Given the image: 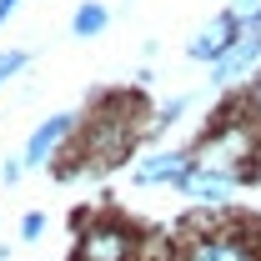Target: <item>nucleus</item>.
<instances>
[{
    "label": "nucleus",
    "mask_w": 261,
    "mask_h": 261,
    "mask_svg": "<svg viewBox=\"0 0 261 261\" xmlns=\"http://www.w3.org/2000/svg\"><path fill=\"white\" fill-rule=\"evenodd\" d=\"M136 111H141L136 91H121V96L91 106L81 121V136H75V156L91 166H121L136 146Z\"/></svg>",
    "instance_id": "obj_1"
},
{
    "label": "nucleus",
    "mask_w": 261,
    "mask_h": 261,
    "mask_svg": "<svg viewBox=\"0 0 261 261\" xmlns=\"http://www.w3.org/2000/svg\"><path fill=\"white\" fill-rule=\"evenodd\" d=\"M196 166H201V151H191V146H161V151H151V156H141V161H136L130 186H141V191H156V186L181 191V186H186V176H191Z\"/></svg>",
    "instance_id": "obj_2"
},
{
    "label": "nucleus",
    "mask_w": 261,
    "mask_h": 261,
    "mask_svg": "<svg viewBox=\"0 0 261 261\" xmlns=\"http://www.w3.org/2000/svg\"><path fill=\"white\" fill-rule=\"evenodd\" d=\"M186 261H261L256 226H216L191 241Z\"/></svg>",
    "instance_id": "obj_3"
},
{
    "label": "nucleus",
    "mask_w": 261,
    "mask_h": 261,
    "mask_svg": "<svg viewBox=\"0 0 261 261\" xmlns=\"http://www.w3.org/2000/svg\"><path fill=\"white\" fill-rule=\"evenodd\" d=\"M75 130H81V116H75V111H56V116H45V121L25 136V151H20L25 166H50L65 146L75 141Z\"/></svg>",
    "instance_id": "obj_4"
},
{
    "label": "nucleus",
    "mask_w": 261,
    "mask_h": 261,
    "mask_svg": "<svg viewBox=\"0 0 261 261\" xmlns=\"http://www.w3.org/2000/svg\"><path fill=\"white\" fill-rule=\"evenodd\" d=\"M241 181H246L241 171H231V166H216V161H206V156H201V166L186 176L181 196H186V201H196V206H216V211H221L231 196H236V186H241Z\"/></svg>",
    "instance_id": "obj_5"
},
{
    "label": "nucleus",
    "mask_w": 261,
    "mask_h": 261,
    "mask_svg": "<svg viewBox=\"0 0 261 261\" xmlns=\"http://www.w3.org/2000/svg\"><path fill=\"white\" fill-rule=\"evenodd\" d=\"M241 20L231 15V10H221V15H211L201 31L186 40V61H196V65H216L221 56H231V45L241 40Z\"/></svg>",
    "instance_id": "obj_6"
},
{
    "label": "nucleus",
    "mask_w": 261,
    "mask_h": 261,
    "mask_svg": "<svg viewBox=\"0 0 261 261\" xmlns=\"http://www.w3.org/2000/svg\"><path fill=\"white\" fill-rule=\"evenodd\" d=\"M130 251H136V236L121 221H91L81 231L75 261H130Z\"/></svg>",
    "instance_id": "obj_7"
},
{
    "label": "nucleus",
    "mask_w": 261,
    "mask_h": 261,
    "mask_svg": "<svg viewBox=\"0 0 261 261\" xmlns=\"http://www.w3.org/2000/svg\"><path fill=\"white\" fill-rule=\"evenodd\" d=\"M256 65H261V31H246L236 45H231V56H221V61L211 65V86H216V91H226V86H246Z\"/></svg>",
    "instance_id": "obj_8"
},
{
    "label": "nucleus",
    "mask_w": 261,
    "mask_h": 261,
    "mask_svg": "<svg viewBox=\"0 0 261 261\" xmlns=\"http://www.w3.org/2000/svg\"><path fill=\"white\" fill-rule=\"evenodd\" d=\"M111 31V10L100 5V0H81L75 5V15H70V35L75 40H96V35Z\"/></svg>",
    "instance_id": "obj_9"
},
{
    "label": "nucleus",
    "mask_w": 261,
    "mask_h": 261,
    "mask_svg": "<svg viewBox=\"0 0 261 261\" xmlns=\"http://www.w3.org/2000/svg\"><path fill=\"white\" fill-rule=\"evenodd\" d=\"M186 111H191V96H171V100H161V106H156V126L146 130V141H161L166 126H176Z\"/></svg>",
    "instance_id": "obj_10"
},
{
    "label": "nucleus",
    "mask_w": 261,
    "mask_h": 261,
    "mask_svg": "<svg viewBox=\"0 0 261 261\" xmlns=\"http://www.w3.org/2000/svg\"><path fill=\"white\" fill-rule=\"evenodd\" d=\"M241 116H246V121L256 126V136H261V70L241 86Z\"/></svg>",
    "instance_id": "obj_11"
},
{
    "label": "nucleus",
    "mask_w": 261,
    "mask_h": 261,
    "mask_svg": "<svg viewBox=\"0 0 261 261\" xmlns=\"http://www.w3.org/2000/svg\"><path fill=\"white\" fill-rule=\"evenodd\" d=\"M25 65H31V50H0V86H10Z\"/></svg>",
    "instance_id": "obj_12"
},
{
    "label": "nucleus",
    "mask_w": 261,
    "mask_h": 261,
    "mask_svg": "<svg viewBox=\"0 0 261 261\" xmlns=\"http://www.w3.org/2000/svg\"><path fill=\"white\" fill-rule=\"evenodd\" d=\"M226 10L241 20V31H261V0H231Z\"/></svg>",
    "instance_id": "obj_13"
},
{
    "label": "nucleus",
    "mask_w": 261,
    "mask_h": 261,
    "mask_svg": "<svg viewBox=\"0 0 261 261\" xmlns=\"http://www.w3.org/2000/svg\"><path fill=\"white\" fill-rule=\"evenodd\" d=\"M45 226H50V216H45V211H25V216H20V241H40Z\"/></svg>",
    "instance_id": "obj_14"
},
{
    "label": "nucleus",
    "mask_w": 261,
    "mask_h": 261,
    "mask_svg": "<svg viewBox=\"0 0 261 261\" xmlns=\"http://www.w3.org/2000/svg\"><path fill=\"white\" fill-rule=\"evenodd\" d=\"M20 176H25V156H5V161H0V181H5V186H15Z\"/></svg>",
    "instance_id": "obj_15"
},
{
    "label": "nucleus",
    "mask_w": 261,
    "mask_h": 261,
    "mask_svg": "<svg viewBox=\"0 0 261 261\" xmlns=\"http://www.w3.org/2000/svg\"><path fill=\"white\" fill-rule=\"evenodd\" d=\"M15 10H20V0H0V31H5V20H10Z\"/></svg>",
    "instance_id": "obj_16"
},
{
    "label": "nucleus",
    "mask_w": 261,
    "mask_h": 261,
    "mask_svg": "<svg viewBox=\"0 0 261 261\" xmlns=\"http://www.w3.org/2000/svg\"><path fill=\"white\" fill-rule=\"evenodd\" d=\"M0 261H10V246H0Z\"/></svg>",
    "instance_id": "obj_17"
}]
</instances>
